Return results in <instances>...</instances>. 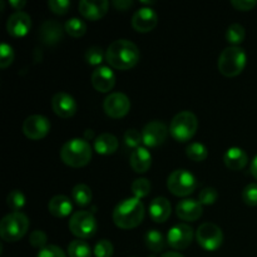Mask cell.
I'll return each mask as SVG.
<instances>
[{"label": "cell", "mask_w": 257, "mask_h": 257, "mask_svg": "<svg viewBox=\"0 0 257 257\" xmlns=\"http://www.w3.org/2000/svg\"><path fill=\"white\" fill-rule=\"evenodd\" d=\"M141 53L137 45L127 39L113 42L105 52V60L110 67L119 70H127L137 65Z\"/></svg>", "instance_id": "1"}, {"label": "cell", "mask_w": 257, "mask_h": 257, "mask_svg": "<svg viewBox=\"0 0 257 257\" xmlns=\"http://www.w3.org/2000/svg\"><path fill=\"white\" fill-rule=\"evenodd\" d=\"M145 212V206L140 198H127L118 203L113 210V221L117 227L131 230L142 223Z\"/></svg>", "instance_id": "2"}, {"label": "cell", "mask_w": 257, "mask_h": 257, "mask_svg": "<svg viewBox=\"0 0 257 257\" xmlns=\"http://www.w3.org/2000/svg\"><path fill=\"white\" fill-rule=\"evenodd\" d=\"M60 158L69 167H84L92 160V148L85 140L73 138L63 145L60 150Z\"/></svg>", "instance_id": "3"}, {"label": "cell", "mask_w": 257, "mask_h": 257, "mask_svg": "<svg viewBox=\"0 0 257 257\" xmlns=\"http://www.w3.org/2000/svg\"><path fill=\"white\" fill-rule=\"evenodd\" d=\"M29 218L23 212H12L0 222V236L7 242H17L29 230Z\"/></svg>", "instance_id": "4"}, {"label": "cell", "mask_w": 257, "mask_h": 257, "mask_svg": "<svg viewBox=\"0 0 257 257\" xmlns=\"http://www.w3.org/2000/svg\"><path fill=\"white\" fill-rule=\"evenodd\" d=\"M246 53L240 47H228L218 57V70L225 77H236L245 69Z\"/></svg>", "instance_id": "5"}, {"label": "cell", "mask_w": 257, "mask_h": 257, "mask_svg": "<svg viewBox=\"0 0 257 257\" xmlns=\"http://www.w3.org/2000/svg\"><path fill=\"white\" fill-rule=\"evenodd\" d=\"M198 128L197 117L190 110H183L173 117L170 125L171 136L177 142H187L196 135Z\"/></svg>", "instance_id": "6"}, {"label": "cell", "mask_w": 257, "mask_h": 257, "mask_svg": "<svg viewBox=\"0 0 257 257\" xmlns=\"http://www.w3.org/2000/svg\"><path fill=\"white\" fill-rule=\"evenodd\" d=\"M167 188L172 195L185 197L197 188V180L187 170H176L168 176Z\"/></svg>", "instance_id": "7"}, {"label": "cell", "mask_w": 257, "mask_h": 257, "mask_svg": "<svg viewBox=\"0 0 257 257\" xmlns=\"http://www.w3.org/2000/svg\"><path fill=\"white\" fill-rule=\"evenodd\" d=\"M97 220L93 213L88 211H78L73 213L69 220V230L74 236L79 237V240L90 238L97 232Z\"/></svg>", "instance_id": "8"}, {"label": "cell", "mask_w": 257, "mask_h": 257, "mask_svg": "<svg viewBox=\"0 0 257 257\" xmlns=\"http://www.w3.org/2000/svg\"><path fill=\"white\" fill-rule=\"evenodd\" d=\"M196 240L206 251H216L223 242L222 230L215 223H202L196 231Z\"/></svg>", "instance_id": "9"}, {"label": "cell", "mask_w": 257, "mask_h": 257, "mask_svg": "<svg viewBox=\"0 0 257 257\" xmlns=\"http://www.w3.org/2000/svg\"><path fill=\"white\" fill-rule=\"evenodd\" d=\"M103 109L110 118H122L130 112L131 100L124 93H110L103 102Z\"/></svg>", "instance_id": "10"}, {"label": "cell", "mask_w": 257, "mask_h": 257, "mask_svg": "<svg viewBox=\"0 0 257 257\" xmlns=\"http://www.w3.org/2000/svg\"><path fill=\"white\" fill-rule=\"evenodd\" d=\"M193 230L187 223H178L170 228L167 233V243L175 250H185L192 243Z\"/></svg>", "instance_id": "11"}, {"label": "cell", "mask_w": 257, "mask_h": 257, "mask_svg": "<svg viewBox=\"0 0 257 257\" xmlns=\"http://www.w3.org/2000/svg\"><path fill=\"white\" fill-rule=\"evenodd\" d=\"M50 131V122L47 117L34 114L28 117L23 123V132L29 140L38 141L44 138Z\"/></svg>", "instance_id": "12"}, {"label": "cell", "mask_w": 257, "mask_h": 257, "mask_svg": "<svg viewBox=\"0 0 257 257\" xmlns=\"http://www.w3.org/2000/svg\"><path fill=\"white\" fill-rule=\"evenodd\" d=\"M168 128L166 124L161 120H152V122L147 123L142 131L143 143L147 147H158V146L163 145L165 141L167 140Z\"/></svg>", "instance_id": "13"}, {"label": "cell", "mask_w": 257, "mask_h": 257, "mask_svg": "<svg viewBox=\"0 0 257 257\" xmlns=\"http://www.w3.org/2000/svg\"><path fill=\"white\" fill-rule=\"evenodd\" d=\"M158 15L152 8H141L133 14L132 27L138 33H148L156 28Z\"/></svg>", "instance_id": "14"}, {"label": "cell", "mask_w": 257, "mask_h": 257, "mask_svg": "<svg viewBox=\"0 0 257 257\" xmlns=\"http://www.w3.org/2000/svg\"><path fill=\"white\" fill-rule=\"evenodd\" d=\"M52 108L55 114L60 118H70L77 112V102L70 94L59 92L52 99Z\"/></svg>", "instance_id": "15"}, {"label": "cell", "mask_w": 257, "mask_h": 257, "mask_svg": "<svg viewBox=\"0 0 257 257\" xmlns=\"http://www.w3.org/2000/svg\"><path fill=\"white\" fill-rule=\"evenodd\" d=\"M64 29L57 20H45L39 29V39L45 45H55L63 39Z\"/></svg>", "instance_id": "16"}, {"label": "cell", "mask_w": 257, "mask_h": 257, "mask_svg": "<svg viewBox=\"0 0 257 257\" xmlns=\"http://www.w3.org/2000/svg\"><path fill=\"white\" fill-rule=\"evenodd\" d=\"M78 7H79L80 14L85 19L95 22L107 14L109 3L107 0H82Z\"/></svg>", "instance_id": "17"}, {"label": "cell", "mask_w": 257, "mask_h": 257, "mask_svg": "<svg viewBox=\"0 0 257 257\" xmlns=\"http://www.w3.org/2000/svg\"><path fill=\"white\" fill-rule=\"evenodd\" d=\"M32 28V19L24 12H15L7 22V30L13 37H24Z\"/></svg>", "instance_id": "18"}, {"label": "cell", "mask_w": 257, "mask_h": 257, "mask_svg": "<svg viewBox=\"0 0 257 257\" xmlns=\"http://www.w3.org/2000/svg\"><path fill=\"white\" fill-rule=\"evenodd\" d=\"M92 84L98 92H110L115 85L114 73L108 67H98L92 73Z\"/></svg>", "instance_id": "19"}, {"label": "cell", "mask_w": 257, "mask_h": 257, "mask_svg": "<svg viewBox=\"0 0 257 257\" xmlns=\"http://www.w3.org/2000/svg\"><path fill=\"white\" fill-rule=\"evenodd\" d=\"M202 205L200 201L192 200V198H186L178 202L177 207H176V213L178 217L183 221H188V222H193L197 221L198 218L202 216Z\"/></svg>", "instance_id": "20"}, {"label": "cell", "mask_w": 257, "mask_h": 257, "mask_svg": "<svg viewBox=\"0 0 257 257\" xmlns=\"http://www.w3.org/2000/svg\"><path fill=\"white\" fill-rule=\"evenodd\" d=\"M223 162L228 170L241 171L247 165L248 156L242 148L231 147L226 151L225 156H223Z\"/></svg>", "instance_id": "21"}, {"label": "cell", "mask_w": 257, "mask_h": 257, "mask_svg": "<svg viewBox=\"0 0 257 257\" xmlns=\"http://www.w3.org/2000/svg\"><path fill=\"white\" fill-rule=\"evenodd\" d=\"M130 163L135 172L146 173L152 166V155L147 148L138 147L131 153Z\"/></svg>", "instance_id": "22"}, {"label": "cell", "mask_w": 257, "mask_h": 257, "mask_svg": "<svg viewBox=\"0 0 257 257\" xmlns=\"http://www.w3.org/2000/svg\"><path fill=\"white\" fill-rule=\"evenodd\" d=\"M172 211L171 202L166 197H157L151 202L150 216L156 223H162L168 220Z\"/></svg>", "instance_id": "23"}, {"label": "cell", "mask_w": 257, "mask_h": 257, "mask_svg": "<svg viewBox=\"0 0 257 257\" xmlns=\"http://www.w3.org/2000/svg\"><path fill=\"white\" fill-rule=\"evenodd\" d=\"M48 210L55 217H67L73 211L72 201L64 195L54 196L48 203Z\"/></svg>", "instance_id": "24"}, {"label": "cell", "mask_w": 257, "mask_h": 257, "mask_svg": "<svg viewBox=\"0 0 257 257\" xmlns=\"http://www.w3.org/2000/svg\"><path fill=\"white\" fill-rule=\"evenodd\" d=\"M118 146H119V142L117 137L110 133H102L94 141V150L97 151V153L103 156L113 155L118 150Z\"/></svg>", "instance_id": "25"}, {"label": "cell", "mask_w": 257, "mask_h": 257, "mask_svg": "<svg viewBox=\"0 0 257 257\" xmlns=\"http://www.w3.org/2000/svg\"><path fill=\"white\" fill-rule=\"evenodd\" d=\"M145 242L152 252H161L166 247V240L158 230H150L145 236Z\"/></svg>", "instance_id": "26"}, {"label": "cell", "mask_w": 257, "mask_h": 257, "mask_svg": "<svg viewBox=\"0 0 257 257\" xmlns=\"http://www.w3.org/2000/svg\"><path fill=\"white\" fill-rule=\"evenodd\" d=\"M72 197L78 206H87L92 201V191L87 185L79 183L73 187Z\"/></svg>", "instance_id": "27"}, {"label": "cell", "mask_w": 257, "mask_h": 257, "mask_svg": "<svg viewBox=\"0 0 257 257\" xmlns=\"http://www.w3.org/2000/svg\"><path fill=\"white\" fill-rule=\"evenodd\" d=\"M69 257H92V248L85 241L74 240L68 245Z\"/></svg>", "instance_id": "28"}, {"label": "cell", "mask_w": 257, "mask_h": 257, "mask_svg": "<svg viewBox=\"0 0 257 257\" xmlns=\"http://www.w3.org/2000/svg\"><path fill=\"white\" fill-rule=\"evenodd\" d=\"M245 28L241 24H231L226 32V39L230 43L231 47H237L238 44L245 40Z\"/></svg>", "instance_id": "29"}, {"label": "cell", "mask_w": 257, "mask_h": 257, "mask_svg": "<svg viewBox=\"0 0 257 257\" xmlns=\"http://www.w3.org/2000/svg\"><path fill=\"white\" fill-rule=\"evenodd\" d=\"M64 30L73 38H80L87 32V24L79 18H72L64 24Z\"/></svg>", "instance_id": "30"}, {"label": "cell", "mask_w": 257, "mask_h": 257, "mask_svg": "<svg viewBox=\"0 0 257 257\" xmlns=\"http://www.w3.org/2000/svg\"><path fill=\"white\" fill-rule=\"evenodd\" d=\"M186 155L190 158L191 161H195V162H202L207 158L208 151L202 143H191V145L187 146L186 148Z\"/></svg>", "instance_id": "31"}, {"label": "cell", "mask_w": 257, "mask_h": 257, "mask_svg": "<svg viewBox=\"0 0 257 257\" xmlns=\"http://www.w3.org/2000/svg\"><path fill=\"white\" fill-rule=\"evenodd\" d=\"M151 182L147 178H137V180L133 181L132 186H131V191L135 195L136 198H143L147 197L151 192Z\"/></svg>", "instance_id": "32"}, {"label": "cell", "mask_w": 257, "mask_h": 257, "mask_svg": "<svg viewBox=\"0 0 257 257\" xmlns=\"http://www.w3.org/2000/svg\"><path fill=\"white\" fill-rule=\"evenodd\" d=\"M7 205L12 208L14 212H20L25 206V196L20 190H13L7 196Z\"/></svg>", "instance_id": "33"}, {"label": "cell", "mask_w": 257, "mask_h": 257, "mask_svg": "<svg viewBox=\"0 0 257 257\" xmlns=\"http://www.w3.org/2000/svg\"><path fill=\"white\" fill-rule=\"evenodd\" d=\"M104 58L105 54L103 53V49L100 47H97V45H93V47L88 48L87 52H85V60L90 65L100 64Z\"/></svg>", "instance_id": "34"}, {"label": "cell", "mask_w": 257, "mask_h": 257, "mask_svg": "<svg viewBox=\"0 0 257 257\" xmlns=\"http://www.w3.org/2000/svg\"><path fill=\"white\" fill-rule=\"evenodd\" d=\"M14 60V50L7 43H3L0 45V68L5 69L9 67Z\"/></svg>", "instance_id": "35"}, {"label": "cell", "mask_w": 257, "mask_h": 257, "mask_svg": "<svg viewBox=\"0 0 257 257\" xmlns=\"http://www.w3.org/2000/svg\"><path fill=\"white\" fill-rule=\"evenodd\" d=\"M242 200L247 206H257V183H250L242 191Z\"/></svg>", "instance_id": "36"}, {"label": "cell", "mask_w": 257, "mask_h": 257, "mask_svg": "<svg viewBox=\"0 0 257 257\" xmlns=\"http://www.w3.org/2000/svg\"><path fill=\"white\" fill-rule=\"evenodd\" d=\"M217 197H218V193L215 188L206 187L203 188V190L200 192V195H198V201H200L201 205L210 206V205H213V203L217 201Z\"/></svg>", "instance_id": "37"}, {"label": "cell", "mask_w": 257, "mask_h": 257, "mask_svg": "<svg viewBox=\"0 0 257 257\" xmlns=\"http://www.w3.org/2000/svg\"><path fill=\"white\" fill-rule=\"evenodd\" d=\"M124 142L128 147L138 148L141 147V143H143L142 133L137 130H128L124 133Z\"/></svg>", "instance_id": "38"}, {"label": "cell", "mask_w": 257, "mask_h": 257, "mask_svg": "<svg viewBox=\"0 0 257 257\" xmlns=\"http://www.w3.org/2000/svg\"><path fill=\"white\" fill-rule=\"evenodd\" d=\"M113 245L108 240H100L94 246L95 257H112L113 255Z\"/></svg>", "instance_id": "39"}, {"label": "cell", "mask_w": 257, "mask_h": 257, "mask_svg": "<svg viewBox=\"0 0 257 257\" xmlns=\"http://www.w3.org/2000/svg\"><path fill=\"white\" fill-rule=\"evenodd\" d=\"M48 8L57 15L67 14L70 8L69 0H49Z\"/></svg>", "instance_id": "40"}, {"label": "cell", "mask_w": 257, "mask_h": 257, "mask_svg": "<svg viewBox=\"0 0 257 257\" xmlns=\"http://www.w3.org/2000/svg\"><path fill=\"white\" fill-rule=\"evenodd\" d=\"M47 235H45L44 231H40V230H35L30 233V237H29V242L33 247L35 248H44L47 246Z\"/></svg>", "instance_id": "41"}, {"label": "cell", "mask_w": 257, "mask_h": 257, "mask_svg": "<svg viewBox=\"0 0 257 257\" xmlns=\"http://www.w3.org/2000/svg\"><path fill=\"white\" fill-rule=\"evenodd\" d=\"M38 257H67L64 251L55 245H48L39 251Z\"/></svg>", "instance_id": "42"}, {"label": "cell", "mask_w": 257, "mask_h": 257, "mask_svg": "<svg viewBox=\"0 0 257 257\" xmlns=\"http://www.w3.org/2000/svg\"><path fill=\"white\" fill-rule=\"evenodd\" d=\"M231 5L235 9L241 10V12H248V10L253 9L256 7L257 2L256 0H232Z\"/></svg>", "instance_id": "43"}, {"label": "cell", "mask_w": 257, "mask_h": 257, "mask_svg": "<svg viewBox=\"0 0 257 257\" xmlns=\"http://www.w3.org/2000/svg\"><path fill=\"white\" fill-rule=\"evenodd\" d=\"M113 5H114L115 9L125 12V10H128L130 8L133 7V2L132 0H114V2H113Z\"/></svg>", "instance_id": "44"}, {"label": "cell", "mask_w": 257, "mask_h": 257, "mask_svg": "<svg viewBox=\"0 0 257 257\" xmlns=\"http://www.w3.org/2000/svg\"><path fill=\"white\" fill-rule=\"evenodd\" d=\"M10 5H12L15 10L20 12V10L27 5V2H24V0H12V2H10Z\"/></svg>", "instance_id": "45"}, {"label": "cell", "mask_w": 257, "mask_h": 257, "mask_svg": "<svg viewBox=\"0 0 257 257\" xmlns=\"http://www.w3.org/2000/svg\"><path fill=\"white\" fill-rule=\"evenodd\" d=\"M251 175L257 180V156L252 160V163H251Z\"/></svg>", "instance_id": "46"}, {"label": "cell", "mask_w": 257, "mask_h": 257, "mask_svg": "<svg viewBox=\"0 0 257 257\" xmlns=\"http://www.w3.org/2000/svg\"><path fill=\"white\" fill-rule=\"evenodd\" d=\"M161 257H185L178 252H165Z\"/></svg>", "instance_id": "47"}]
</instances>
